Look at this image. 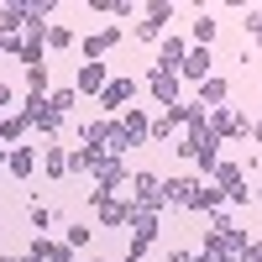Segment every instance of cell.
I'll use <instances>...</instances> for the list:
<instances>
[{
  "instance_id": "obj_21",
  "label": "cell",
  "mask_w": 262,
  "mask_h": 262,
  "mask_svg": "<svg viewBox=\"0 0 262 262\" xmlns=\"http://www.w3.org/2000/svg\"><path fill=\"white\" fill-rule=\"evenodd\" d=\"M100 158H105V152L79 147V152H69V173H95V168H100Z\"/></svg>"
},
{
  "instance_id": "obj_13",
  "label": "cell",
  "mask_w": 262,
  "mask_h": 262,
  "mask_svg": "<svg viewBox=\"0 0 262 262\" xmlns=\"http://www.w3.org/2000/svg\"><path fill=\"white\" fill-rule=\"evenodd\" d=\"M179 79H200V84H205V79H210V48H189Z\"/></svg>"
},
{
  "instance_id": "obj_6",
  "label": "cell",
  "mask_w": 262,
  "mask_h": 262,
  "mask_svg": "<svg viewBox=\"0 0 262 262\" xmlns=\"http://www.w3.org/2000/svg\"><path fill=\"white\" fill-rule=\"evenodd\" d=\"M131 221H137V205H131L126 194H111V200L100 205V226L116 231V226H131Z\"/></svg>"
},
{
  "instance_id": "obj_5",
  "label": "cell",
  "mask_w": 262,
  "mask_h": 262,
  "mask_svg": "<svg viewBox=\"0 0 262 262\" xmlns=\"http://www.w3.org/2000/svg\"><path fill=\"white\" fill-rule=\"evenodd\" d=\"M184 58H189V42H184V37H163L158 63H152V69H158V74H179V69H184Z\"/></svg>"
},
{
  "instance_id": "obj_34",
  "label": "cell",
  "mask_w": 262,
  "mask_h": 262,
  "mask_svg": "<svg viewBox=\"0 0 262 262\" xmlns=\"http://www.w3.org/2000/svg\"><path fill=\"white\" fill-rule=\"evenodd\" d=\"M16 262H42V257H37V252H27V257H16Z\"/></svg>"
},
{
  "instance_id": "obj_29",
  "label": "cell",
  "mask_w": 262,
  "mask_h": 262,
  "mask_svg": "<svg viewBox=\"0 0 262 262\" xmlns=\"http://www.w3.org/2000/svg\"><path fill=\"white\" fill-rule=\"evenodd\" d=\"M247 37L262 48V6H257V11H247Z\"/></svg>"
},
{
  "instance_id": "obj_9",
  "label": "cell",
  "mask_w": 262,
  "mask_h": 262,
  "mask_svg": "<svg viewBox=\"0 0 262 262\" xmlns=\"http://www.w3.org/2000/svg\"><path fill=\"white\" fill-rule=\"evenodd\" d=\"M116 42H121V27H100V32H90V37H84V63H100L105 53L116 48Z\"/></svg>"
},
{
  "instance_id": "obj_32",
  "label": "cell",
  "mask_w": 262,
  "mask_h": 262,
  "mask_svg": "<svg viewBox=\"0 0 262 262\" xmlns=\"http://www.w3.org/2000/svg\"><path fill=\"white\" fill-rule=\"evenodd\" d=\"M247 137H252V142H262V121H252V131H247Z\"/></svg>"
},
{
  "instance_id": "obj_25",
  "label": "cell",
  "mask_w": 262,
  "mask_h": 262,
  "mask_svg": "<svg viewBox=\"0 0 262 262\" xmlns=\"http://www.w3.org/2000/svg\"><path fill=\"white\" fill-rule=\"evenodd\" d=\"M74 105H79V95H74V90H53V95H48V111H58V116H69Z\"/></svg>"
},
{
  "instance_id": "obj_2",
  "label": "cell",
  "mask_w": 262,
  "mask_h": 262,
  "mask_svg": "<svg viewBox=\"0 0 262 262\" xmlns=\"http://www.w3.org/2000/svg\"><path fill=\"white\" fill-rule=\"evenodd\" d=\"M131 100H137V79H131V74H121V79H111V84H105V90H100V105H105V116H121V111H131Z\"/></svg>"
},
{
  "instance_id": "obj_4",
  "label": "cell",
  "mask_w": 262,
  "mask_h": 262,
  "mask_svg": "<svg viewBox=\"0 0 262 262\" xmlns=\"http://www.w3.org/2000/svg\"><path fill=\"white\" fill-rule=\"evenodd\" d=\"M210 131H215V137H247L252 121L242 111H231V105H221V111H210Z\"/></svg>"
},
{
  "instance_id": "obj_22",
  "label": "cell",
  "mask_w": 262,
  "mask_h": 262,
  "mask_svg": "<svg viewBox=\"0 0 262 262\" xmlns=\"http://www.w3.org/2000/svg\"><path fill=\"white\" fill-rule=\"evenodd\" d=\"M42 168H48V179H63V173H69V152L63 147H42Z\"/></svg>"
},
{
  "instance_id": "obj_1",
  "label": "cell",
  "mask_w": 262,
  "mask_h": 262,
  "mask_svg": "<svg viewBox=\"0 0 262 262\" xmlns=\"http://www.w3.org/2000/svg\"><path fill=\"white\" fill-rule=\"evenodd\" d=\"M137 210H147V215H158V210H168L163 205V179L158 173H131V194H126Z\"/></svg>"
},
{
  "instance_id": "obj_17",
  "label": "cell",
  "mask_w": 262,
  "mask_h": 262,
  "mask_svg": "<svg viewBox=\"0 0 262 262\" xmlns=\"http://www.w3.org/2000/svg\"><path fill=\"white\" fill-rule=\"evenodd\" d=\"M27 32V6H0V37H21Z\"/></svg>"
},
{
  "instance_id": "obj_18",
  "label": "cell",
  "mask_w": 262,
  "mask_h": 262,
  "mask_svg": "<svg viewBox=\"0 0 262 262\" xmlns=\"http://www.w3.org/2000/svg\"><path fill=\"white\" fill-rule=\"evenodd\" d=\"M6 168L16 173V179H32V168H37V152H32V147H11V152H6Z\"/></svg>"
},
{
  "instance_id": "obj_33",
  "label": "cell",
  "mask_w": 262,
  "mask_h": 262,
  "mask_svg": "<svg viewBox=\"0 0 262 262\" xmlns=\"http://www.w3.org/2000/svg\"><path fill=\"white\" fill-rule=\"evenodd\" d=\"M168 262H194V257L189 252H168Z\"/></svg>"
},
{
  "instance_id": "obj_11",
  "label": "cell",
  "mask_w": 262,
  "mask_h": 262,
  "mask_svg": "<svg viewBox=\"0 0 262 262\" xmlns=\"http://www.w3.org/2000/svg\"><path fill=\"white\" fill-rule=\"evenodd\" d=\"M42 48H48V27H27L21 32V63H42Z\"/></svg>"
},
{
  "instance_id": "obj_26",
  "label": "cell",
  "mask_w": 262,
  "mask_h": 262,
  "mask_svg": "<svg viewBox=\"0 0 262 262\" xmlns=\"http://www.w3.org/2000/svg\"><path fill=\"white\" fill-rule=\"evenodd\" d=\"M27 215H32V226H37V236H42V231H53V221H58V215H53L48 205H42V200H32V210H27Z\"/></svg>"
},
{
  "instance_id": "obj_8",
  "label": "cell",
  "mask_w": 262,
  "mask_h": 262,
  "mask_svg": "<svg viewBox=\"0 0 262 262\" xmlns=\"http://www.w3.org/2000/svg\"><path fill=\"white\" fill-rule=\"evenodd\" d=\"M111 84V69L105 63H79V79H74V95H100Z\"/></svg>"
},
{
  "instance_id": "obj_28",
  "label": "cell",
  "mask_w": 262,
  "mask_h": 262,
  "mask_svg": "<svg viewBox=\"0 0 262 262\" xmlns=\"http://www.w3.org/2000/svg\"><path fill=\"white\" fill-rule=\"evenodd\" d=\"M168 137H179V126H173L168 116H158V121H152V142H168Z\"/></svg>"
},
{
  "instance_id": "obj_20",
  "label": "cell",
  "mask_w": 262,
  "mask_h": 262,
  "mask_svg": "<svg viewBox=\"0 0 262 262\" xmlns=\"http://www.w3.org/2000/svg\"><path fill=\"white\" fill-rule=\"evenodd\" d=\"M215 32H221V21H215V16H210V6H205V11H200V21H194V48H210Z\"/></svg>"
},
{
  "instance_id": "obj_16",
  "label": "cell",
  "mask_w": 262,
  "mask_h": 262,
  "mask_svg": "<svg viewBox=\"0 0 262 262\" xmlns=\"http://www.w3.org/2000/svg\"><path fill=\"white\" fill-rule=\"evenodd\" d=\"M226 205V194L215 189V184H194V194H189V210H221Z\"/></svg>"
},
{
  "instance_id": "obj_38",
  "label": "cell",
  "mask_w": 262,
  "mask_h": 262,
  "mask_svg": "<svg viewBox=\"0 0 262 262\" xmlns=\"http://www.w3.org/2000/svg\"><path fill=\"white\" fill-rule=\"evenodd\" d=\"M0 158H6V152H0Z\"/></svg>"
},
{
  "instance_id": "obj_36",
  "label": "cell",
  "mask_w": 262,
  "mask_h": 262,
  "mask_svg": "<svg viewBox=\"0 0 262 262\" xmlns=\"http://www.w3.org/2000/svg\"><path fill=\"white\" fill-rule=\"evenodd\" d=\"M257 205H262V184H257Z\"/></svg>"
},
{
  "instance_id": "obj_10",
  "label": "cell",
  "mask_w": 262,
  "mask_h": 262,
  "mask_svg": "<svg viewBox=\"0 0 262 262\" xmlns=\"http://www.w3.org/2000/svg\"><path fill=\"white\" fill-rule=\"evenodd\" d=\"M147 90H152V100L168 111V105H179V74H158V69H152V74H147Z\"/></svg>"
},
{
  "instance_id": "obj_3",
  "label": "cell",
  "mask_w": 262,
  "mask_h": 262,
  "mask_svg": "<svg viewBox=\"0 0 262 262\" xmlns=\"http://www.w3.org/2000/svg\"><path fill=\"white\" fill-rule=\"evenodd\" d=\"M90 179H95V189H100V194H116V189L126 184V158H116V152H105V158H100V168L90 173Z\"/></svg>"
},
{
  "instance_id": "obj_27",
  "label": "cell",
  "mask_w": 262,
  "mask_h": 262,
  "mask_svg": "<svg viewBox=\"0 0 262 262\" xmlns=\"http://www.w3.org/2000/svg\"><path fill=\"white\" fill-rule=\"evenodd\" d=\"M90 226H84V221H69V236H63V242H69V247H90Z\"/></svg>"
},
{
  "instance_id": "obj_15",
  "label": "cell",
  "mask_w": 262,
  "mask_h": 262,
  "mask_svg": "<svg viewBox=\"0 0 262 262\" xmlns=\"http://www.w3.org/2000/svg\"><path fill=\"white\" fill-rule=\"evenodd\" d=\"M189 194H194V179H163V205L189 210Z\"/></svg>"
},
{
  "instance_id": "obj_7",
  "label": "cell",
  "mask_w": 262,
  "mask_h": 262,
  "mask_svg": "<svg viewBox=\"0 0 262 262\" xmlns=\"http://www.w3.org/2000/svg\"><path fill=\"white\" fill-rule=\"evenodd\" d=\"M152 242H158V215L137 210V221H131V257H142Z\"/></svg>"
},
{
  "instance_id": "obj_19",
  "label": "cell",
  "mask_w": 262,
  "mask_h": 262,
  "mask_svg": "<svg viewBox=\"0 0 262 262\" xmlns=\"http://www.w3.org/2000/svg\"><path fill=\"white\" fill-rule=\"evenodd\" d=\"M32 121L21 116V111H11V116H0V147H16L21 142V131H27Z\"/></svg>"
},
{
  "instance_id": "obj_35",
  "label": "cell",
  "mask_w": 262,
  "mask_h": 262,
  "mask_svg": "<svg viewBox=\"0 0 262 262\" xmlns=\"http://www.w3.org/2000/svg\"><path fill=\"white\" fill-rule=\"evenodd\" d=\"M121 262H142V257H131V252H126V257H121Z\"/></svg>"
},
{
  "instance_id": "obj_37",
  "label": "cell",
  "mask_w": 262,
  "mask_h": 262,
  "mask_svg": "<svg viewBox=\"0 0 262 262\" xmlns=\"http://www.w3.org/2000/svg\"><path fill=\"white\" fill-rule=\"evenodd\" d=\"M0 168H6V158H0Z\"/></svg>"
},
{
  "instance_id": "obj_24",
  "label": "cell",
  "mask_w": 262,
  "mask_h": 262,
  "mask_svg": "<svg viewBox=\"0 0 262 262\" xmlns=\"http://www.w3.org/2000/svg\"><path fill=\"white\" fill-rule=\"evenodd\" d=\"M27 95H48V63H32L27 69Z\"/></svg>"
},
{
  "instance_id": "obj_30",
  "label": "cell",
  "mask_w": 262,
  "mask_h": 262,
  "mask_svg": "<svg viewBox=\"0 0 262 262\" xmlns=\"http://www.w3.org/2000/svg\"><path fill=\"white\" fill-rule=\"evenodd\" d=\"M69 42H74L69 27H48V48H69Z\"/></svg>"
},
{
  "instance_id": "obj_12",
  "label": "cell",
  "mask_w": 262,
  "mask_h": 262,
  "mask_svg": "<svg viewBox=\"0 0 262 262\" xmlns=\"http://www.w3.org/2000/svg\"><path fill=\"white\" fill-rule=\"evenodd\" d=\"M27 252H37L42 262H74V247H69V242H53V236H37Z\"/></svg>"
},
{
  "instance_id": "obj_14",
  "label": "cell",
  "mask_w": 262,
  "mask_h": 262,
  "mask_svg": "<svg viewBox=\"0 0 262 262\" xmlns=\"http://www.w3.org/2000/svg\"><path fill=\"white\" fill-rule=\"evenodd\" d=\"M226 95H231V84H226V79H215V74L200 84V105H205V111H221V105H226Z\"/></svg>"
},
{
  "instance_id": "obj_31",
  "label": "cell",
  "mask_w": 262,
  "mask_h": 262,
  "mask_svg": "<svg viewBox=\"0 0 262 262\" xmlns=\"http://www.w3.org/2000/svg\"><path fill=\"white\" fill-rule=\"evenodd\" d=\"M11 105H16V95H11V84L0 79V116H11Z\"/></svg>"
},
{
  "instance_id": "obj_23",
  "label": "cell",
  "mask_w": 262,
  "mask_h": 262,
  "mask_svg": "<svg viewBox=\"0 0 262 262\" xmlns=\"http://www.w3.org/2000/svg\"><path fill=\"white\" fill-rule=\"evenodd\" d=\"M142 16L152 21V27L168 32V21H173V0H152V6H142Z\"/></svg>"
}]
</instances>
